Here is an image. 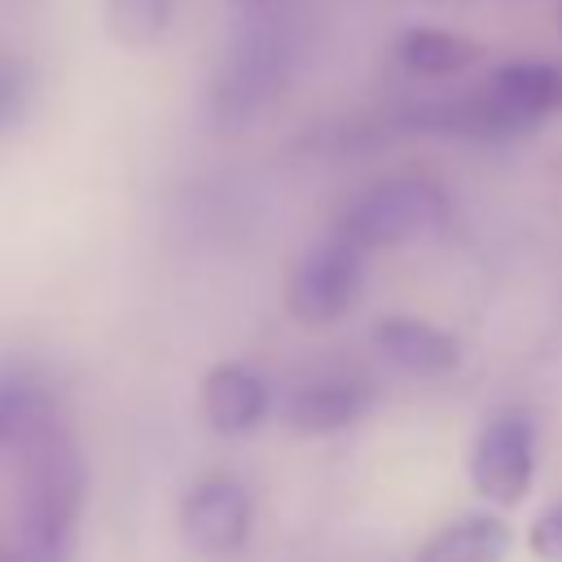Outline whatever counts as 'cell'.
<instances>
[{
	"instance_id": "cell-1",
	"label": "cell",
	"mask_w": 562,
	"mask_h": 562,
	"mask_svg": "<svg viewBox=\"0 0 562 562\" xmlns=\"http://www.w3.org/2000/svg\"><path fill=\"white\" fill-rule=\"evenodd\" d=\"M18 452V536L40 544H75L79 514L88 501V465L75 435L57 417L35 430Z\"/></svg>"
},
{
	"instance_id": "cell-2",
	"label": "cell",
	"mask_w": 562,
	"mask_h": 562,
	"mask_svg": "<svg viewBox=\"0 0 562 562\" xmlns=\"http://www.w3.org/2000/svg\"><path fill=\"white\" fill-rule=\"evenodd\" d=\"M290 70H294L290 35L277 22H268V18L246 22L233 35V44L224 48V57H220V66L211 75V97H206L211 123L220 132L250 127L285 92Z\"/></svg>"
},
{
	"instance_id": "cell-3",
	"label": "cell",
	"mask_w": 562,
	"mask_h": 562,
	"mask_svg": "<svg viewBox=\"0 0 562 562\" xmlns=\"http://www.w3.org/2000/svg\"><path fill=\"white\" fill-rule=\"evenodd\" d=\"M443 220H448L443 184H435L430 176H391V180L360 189L342 206L334 233L351 237L364 250H391V246L435 233Z\"/></svg>"
},
{
	"instance_id": "cell-4",
	"label": "cell",
	"mask_w": 562,
	"mask_h": 562,
	"mask_svg": "<svg viewBox=\"0 0 562 562\" xmlns=\"http://www.w3.org/2000/svg\"><path fill=\"white\" fill-rule=\"evenodd\" d=\"M364 259L369 250L356 246L342 233H329L325 241L307 246L303 259L290 268L285 281V312L299 325H334L338 316H347V307L360 299L364 285Z\"/></svg>"
},
{
	"instance_id": "cell-5",
	"label": "cell",
	"mask_w": 562,
	"mask_h": 562,
	"mask_svg": "<svg viewBox=\"0 0 562 562\" xmlns=\"http://www.w3.org/2000/svg\"><path fill=\"white\" fill-rule=\"evenodd\" d=\"M536 479V422L527 408L496 413L470 448V483L492 505H518Z\"/></svg>"
},
{
	"instance_id": "cell-6",
	"label": "cell",
	"mask_w": 562,
	"mask_h": 562,
	"mask_svg": "<svg viewBox=\"0 0 562 562\" xmlns=\"http://www.w3.org/2000/svg\"><path fill=\"white\" fill-rule=\"evenodd\" d=\"M250 518H255L250 492L228 470H211L193 479L189 492L180 496V536L206 558L241 553L250 540Z\"/></svg>"
},
{
	"instance_id": "cell-7",
	"label": "cell",
	"mask_w": 562,
	"mask_h": 562,
	"mask_svg": "<svg viewBox=\"0 0 562 562\" xmlns=\"http://www.w3.org/2000/svg\"><path fill=\"white\" fill-rule=\"evenodd\" d=\"M404 132H422V136H452V140H509L522 136V127L514 123V114L487 92H457V97H439V101H417L400 114Z\"/></svg>"
},
{
	"instance_id": "cell-8",
	"label": "cell",
	"mask_w": 562,
	"mask_h": 562,
	"mask_svg": "<svg viewBox=\"0 0 562 562\" xmlns=\"http://www.w3.org/2000/svg\"><path fill=\"white\" fill-rule=\"evenodd\" d=\"M522 132L562 114V61L558 57H514L501 61L483 83Z\"/></svg>"
},
{
	"instance_id": "cell-9",
	"label": "cell",
	"mask_w": 562,
	"mask_h": 562,
	"mask_svg": "<svg viewBox=\"0 0 562 562\" xmlns=\"http://www.w3.org/2000/svg\"><path fill=\"white\" fill-rule=\"evenodd\" d=\"M373 404V386L356 373H321L312 382H303L290 404H285V422L299 435H334L356 426Z\"/></svg>"
},
{
	"instance_id": "cell-10",
	"label": "cell",
	"mask_w": 562,
	"mask_h": 562,
	"mask_svg": "<svg viewBox=\"0 0 562 562\" xmlns=\"http://www.w3.org/2000/svg\"><path fill=\"white\" fill-rule=\"evenodd\" d=\"M198 404L215 435H250L268 413V382L241 360H220L206 369Z\"/></svg>"
},
{
	"instance_id": "cell-11",
	"label": "cell",
	"mask_w": 562,
	"mask_h": 562,
	"mask_svg": "<svg viewBox=\"0 0 562 562\" xmlns=\"http://www.w3.org/2000/svg\"><path fill=\"white\" fill-rule=\"evenodd\" d=\"M373 342L391 364H400L404 373H417V378H443L461 364V342L448 329H439L430 321H417V316L378 321Z\"/></svg>"
},
{
	"instance_id": "cell-12",
	"label": "cell",
	"mask_w": 562,
	"mask_h": 562,
	"mask_svg": "<svg viewBox=\"0 0 562 562\" xmlns=\"http://www.w3.org/2000/svg\"><path fill=\"white\" fill-rule=\"evenodd\" d=\"M514 549V531L501 514H461L443 522L413 562H505Z\"/></svg>"
},
{
	"instance_id": "cell-13",
	"label": "cell",
	"mask_w": 562,
	"mask_h": 562,
	"mask_svg": "<svg viewBox=\"0 0 562 562\" xmlns=\"http://www.w3.org/2000/svg\"><path fill=\"white\" fill-rule=\"evenodd\" d=\"M57 417H61L57 400L35 369H26V364L0 369V452L22 448L35 430H44Z\"/></svg>"
},
{
	"instance_id": "cell-14",
	"label": "cell",
	"mask_w": 562,
	"mask_h": 562,
	"mask_svg": "<svg viewBox=\"0 0 562 562\" xmlns=\"http://www.w3.org/2000/svg\"><path fill=\"white\" fill-rule=\"evenodd\" d=\"M395 57L417 79H452L479 61V44L448 26H408L395 40Z\"/></svg>"
},
{
	"instance_id": "cell-15",
	"label": "cell",
	"mask_w": 562,
	"mask_h": 562,
	"mask_svg": "<svg viewBox=\"0 0 562 562\" xmlns=\"http://www.w3.org/2000/svg\"><path fill=\"white\" fill-rule=\"evenodd\" d=\"M176 18V0H105V26L119 44L149 48L167 35Z\"/></svg>"
},
{
	"instance_id": "cell-16",
	"label": "cell",
	"mask_w": 562,
	"mask_h": 562,
	"mask_svg": "<svg viewBox=\"0 0 562 562\" xmlns=\"http://www.w3.org/2000/svg\"><path fill=\"white\" fill-rule=\"evenodd\" d=\"M35 101V66L22 53H0V136L13 132Z\"/></svg>"
},
{
	"instance_id": "cell-17",
	"label": "cell",
	"mask_w": 562,
	"mask_h": 562,
	"mask_svg": "<svg viewBox=\"0 0 562 562\" xmlns=\"http://www.w3.org/2000/svg\"><path fill=\"white\" fill-rule=\"evenodd\" d=\"M527 549L540 562H562V501H553L536 514V522L527 527Z\"/></svg>"
},
{
	"instance_id": "cell-18",
	"label": "cell",
	"mask_w": 562,
	"mask_h": 562,
	"mask_svg": "<svg viewBox=\"0 0 562 562\" xmlns=\"http://www.w3.org/2000/svg\"><path fill=\"white\" fill-rule=\"evenodd\" d=\"M0 562H75V544H40L13 531L0 540Z\"/></svg>"
},
{
	"instance_id": "cell-19",
	"label": "cell",
	"mask_w": 562,
	"mask_h": 562,
	"mask_svg": "<svg viewBox=\"0 0 562 562\" xmlns=\"http://www.w3.org/2000/svg\"><path fill=\"white\" fill-rule=\"evenodd\" d=\"M233 4H241V9H263V4H272V0H233Z\"/></svg>"
}]
</instances>
